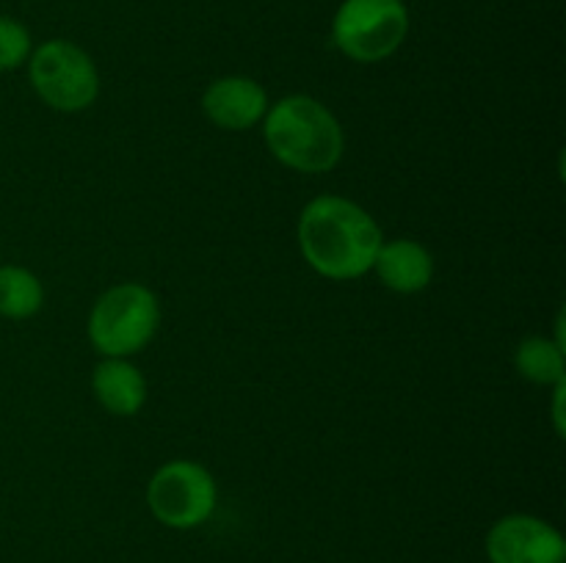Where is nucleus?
I'll use <instances>...</instances> for the list:
<instances>
[{
	"mask_svg": "<svg viewBox=\"0 0 566 563\" xmlns=\"http://www.w3.org/2000/svg\"><path fill=\"white\" fill-rule=\"evenodd\" d=\"M160 326V304L147 285L122 282L94 301L88 340L105 359H127L149 346Z\"/></svg>",
	"mask_w": 566,
	"mask_h": 563,
	"instance_id": "nucleus-3",
	"label": "nucleus"
},
{
	"mask_svg": "<svg viewBox=\"0 0 566 563\" xmlns=\"http://www.w3.org/2000/svg\"><path fill=\"white\" fill-rule=\"evenodd\" d=\"M202 110L221 130L241 132L263 121L269 110V94L252 77L227 75L205 88Z\"/></svg>",
	"mask_w": 566,
	"mask_h": 563,
	"instance_id": "nucleus-8",
	"label": "nucleus"
},
{
	"mask_svg": "<svg viewBox=\"0 0 566 563\" xmlns=\"http://www.w3.org/2000/svg\"><path fill=\"white\" fill-rule=\"evenodd\" d=\"M28 77L39 99L61 114L86 110L99 94V72L92 55L66 39H48L31 50Z\"/></svg>",
	"mask_w": 566,
	"mask_h": 563,
	"instance_id": "nucleus-5",
	"label": "nucleus"
},
{
	"mask_svg": "<svg viewBox=\"0 0 566 563\" xmlns=\"http://www.w3.org/2000/svg\"><path fill=\"white\" fill-rule=\"evenodd\" d=\"M92 390L99 406L108 408L116 417H133L142 412L147 401V381L142 370L127 359H103L94 368Z\"/></svg>",
	"mask_w": 566,
	"mask_h": 563,
	"instance_id": "nucleus-10",
	"label": "nucleus"
},
{
	"mask_svg": "<svg viewBox=\"0 0 566 563\" xmlns=\"http://www.w3.org/2000/svg\"><path fill=\"white\" fill-rule=\"evenodd\" d=\"M44 287L33 270L22 265H0V315L25 320L42 309Z\"/></svg>",
	"mask_w": 566,
	"mask_h": 563,
	"instance_id": "nucleus-12",
	"label": "nucleus"
},
{
	"mask_svg": "<svg viewBox=\"0 0 566 563\" xmlns=\"http://www.w3.org/2000/svg\"><path fill=\"white\" fill-rule=\"evenodd\" d=\"M219 502V486L208 467L175 458L149 478L147 506L160 524L171 530H193L208 522Z\"/></svg>",
	"mask_w": 566,
	"mask_h": 563,
	"instance_id": "nucleus-6",
	"label": "nucleus"
},
{
	"mask_svg": "<svg viewBox=\"0 0 566 563\" xmlns=\"http://www.w3.org/2000/svg\"><path fill=\"white\" fill-rule=\"evenodd\" d=\"M564 346H558L551 337H525L514 351V368L531 384L556 386L564 381L566 359Z\"/></svg>",
	"mask_w": 566,
	"mask_h": 563,
	"instance_id": "nucleus-11",
	"label": "nucleus"
},
{
	"mask_svg": "<svg viewBox=\"0 0 566 563\" xmlns=\"http://www.w3.org/2000/svg\"><path fill=\"white\" fill-rule=\"evenodd\" d=\"M269 152L302 174H324L343 158L346 138L337 116L307 94H291L269 105L263 116Z\"/></svg>",
	"mask_w": 566,
	"mask_h": 563,
	"instance_id": "nucleus-2",
	"label": "nucleus"
},
{
	"mask_svg": "<svg viewBox=\"0 0 566 563\" xmlns=\"http://www.w3.org/2000/svg\"><path fill=\"white\" fill-rule=\"evenodd\" d=\"M385 243L379 224L363 204L324 193L298 215V248L310 268L332 282L359 279L374 268Z\"/></svg>",
	"mask_w": 566,
	"mask_h": 563,
	"instance_id": "nucleus-1",
	"label": "nucleus"
},
{
	"mask_svg": "<svg viewBox=\"0 0 566 563\" xmlns=\"http://www.w3.org/2000/svg\"><path fill=\"white\" fill-rule=\"evenodd\" d=\"M33 42L28 28L14 17L0 14V72H11L17 66L28 64Z\"/></svg>",
	"mask_w": 566,
	"mask_h": 563,
	"instance_id": "nucleus-13",
	"label": "nucleus"
},
{
	"mask_svg": "<svg viewBox=\"0 0 566 563\" xmlns=\"http://www.w3.org/2000/svg\"><path fill=\"white\" fill-rule=\"evenodd\" d=\"M370 270H376L381 285L390 287L392 293L412 296V293L426 290L434 279V257L423 243L412 237H396V241L381 243Z\"/></svg>",
	"mask_w": 566,
	"mask_h": 563,
	"instance_id": "nucleus-9",
	"label": "nucleus"
},
{
	"mask_svg": "<svg viewBox=\"0 0 566 563\" xmlns=\"http://www.w3.org/2000/svg\"><path fill=\"white\" fill-rule=\"evenodd\" d=\"M409 33L403 0H343L332 20V42L357 64L390 59Z\"/></svg>",
	"mask_w": 566,
	"mask_h": 563,
	"instance_id": "nucleus-4",
	"label": "nucleus"
},
{
	"mask_svg": "<svg viewBox=\"0 0 566 563\" xmlns=\"http://www.w3.org/2000/svg\"><path fill=\"white\" fill-rule=\"evenodd\" d=\"M490 563H566L562 530L531 513L501 517L486 533Z\"/></svg>",
	"mask_w": 566,
	"mask_h": 563,
	"instance_id": "nucleus-7",
	"label": "nucleus"
},
{
	"mask_svg": "<svg viewBox=\"0 0 566 563\" xmlns=\"http://www.w3.org/2000/svg\"><path fill=\"white\" fill-rule=\"evenodd\" d=\"M564 392H566V381L562 384H556V403H553V423H556V434L562 436L564 434Z\"/></svg>",
	"mask_w": 566,
	"mask_h": 563,
	"instance_id": "nucleus-14",
	"label": "nucleus"
}]
</instances>
